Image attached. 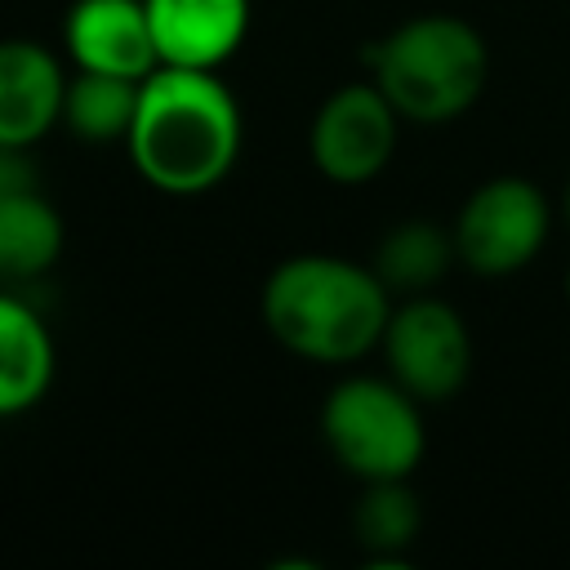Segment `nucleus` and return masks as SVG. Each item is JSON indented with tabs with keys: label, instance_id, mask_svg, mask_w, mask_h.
Returning a JSON list of instances; mask_svg holds the SVG:
<instances>
[{
	"label": "nucleus",
	"instance_id": "f257e3e1",
	"mask_svg": "<svg viewBox=\"0 0 570 570\" xmlns=\"http://www.w3.org/2000/svg\"><path fill=\"white\" fill-rule=\"evenodd\" d=\"M245 142L240 102L218 71L156 67L138 85L125 151L138 178L165 196L214 191Z\"/></svg>",
	"mask_w": 570,
	"mask_h": 570
},
{
	"label": "nucleus",
	"instance_id": "f03ea898",
	"mask_svg": "<svg viewBox=\"0 0 570 570\" xmlns=\"http://www.w3.org/2000/svg\"><path fill=\"white\" fill-rule=\"evenodd\" d=\"M392 294L370 263L338 254H294L263 281L267 334L312 365H356L383 338Z\"/></svg>",
	"mask_w": 570,
	"mask_h": 570
},
{
	"label": "nucleus",
	"instance_id": "7ed1b4c3",
	"mask_svg": "<svg viewBox=\"0 0 570 570\" xmlns=\"http://www.w3.org/2000/svg\"><path fill=\"white\" fill-rule=\"evenodd\" d=\"M370 80L410 125H445L476 107L490 80L481 31L454 13H419L370 49Z\"/></svg>",
	"mask_w": 570,
	"mask_h": 570
},
{
	"label": "nucleus",
	"instance_id": "20e7f679",
	"mask_svg": "<svg viewBox=\"0 0 570 570\" xmlns=\"http://www.w3.org/2000/svg\"><path fill=\"white\" fill-rule=\"evenodd\" d=\"M325 450L361 485L370 481H410L428 450L423 401H414L392 374H352L338 379L321 405Z\"/></svg>",
	"mask_w": 570,
	"mask_h": 570
},
{
	"label": "nucleus",
	"instance_id": "39448f33",
	"mask_svg": "<svg viewBox=\"0 0 570 570\" xmlns=\"http://www.w3.org/2000/svg\"><path fill=\"white\" fill-rule=\"evenodd\" d=\"M548 227H552V209L543 187L521 174H499L468 191V200L450 223V236L468 272L512 276L539 258Z\"/></svg>",
	"mask_w": 570,
	"mask_h": 570
},
{
	"label": "nucleus",
	"instance_id": "423d86ee",
	"mask_svg": "<svg viewBox=\"0 0 570 570\" xmlns=\"http://www.w3.org/2000/svg\"><path fill=\"white\" fill-rule=\"evenodd\" d=\"M379 352L387 361V374L423 405L450 401L472 374V334L459 307L445 303L436 289L392 303Z\"/></svg>",
	"mask_w": 570,
	"mask_h": 570
},
{
	"label": "nucleus",
	"instance_id": "0eeeda50",
	"mask_svg": "<svg viewBox=\"0 0 570 570\" xmlns=\"http://www.w3.org/2000/svg\"><path fill=\"white\" fill-rule=\"evenodd\" d=\"M401 125L405 120L396 116V107L383 98V89L374 80L334 89L316 107L312 129H307V151H312L316 174L334 187L374 183L396 151Z\"/></svg>",
	"mask_w": 570,
	"mask_h": 570
},
{
	"label": "nucleus",
	"instance_id": "6e6552de",
	"mask_svg": "<svg viewBox=\"0 0 570 570\" xmlns=\"http://www.w3.org/2000/svg\"><path fill=\"white\" fill-rule=\"evenodd\" d=\"M71 67L142 80L160 67L142 0H71L62 18Z\"/></svg>",
	"mask_w": 570,
	"mask_h": 570
},
{
	"label": "nucleus",
	"instance_id": "1a4fd4ad",
	"mask_svg": "<svg viewBox=\"0 0 570 570\" xmlns=\"http://www.w3.org/2000/svg\"><path fill=\"white\" fill-rule=\"evenodd\" d=\"M160 67L218 71L249 31V0H142Z\"/></svg>",
	"mask_w": 570,
	"mask_h": 570
},
{
	"label": "nucleus",
	"instance_id": "9d476101",
	"mask_svg": "<svg viewBox=\"0 0 570 570\" xmlns=\"http://www.w3.org/2000/svg\"><path fill=\"white\" fill-rule=\"evenodd\" d=\"M67 67L40 40H0V142L36 147L62 125Z\"/></svg>",
	"mask_w": 570,
	"mask_h": 570
},
{
	"label": "nucleus",
	"instance_id": "9b49d317",
	"mask_svg": "<svg viewBox=\"0 0 570 570\" xmlns=\"http://www.w3.org/2000/svg\"><path fill=\"white\" fill-rule=\"evenodd\" d=\"M53 334L45 316L0 285V419L36 410L53 387Z\"/></svg>",
	"mask_w": 570,
	"mask_h": 570
},
{
	"label": "nucleus",
	"instance_id": "f8f14e48",
	"mask_svg": "<svg viewBox=\"0 0 570 570\" xmlns=\"http://www.w3.org/2000/svg\"><path fill=\"white\" fill-rule=\"evenodd\" d=\"M62 254V218L36 191L0 200V285L40 281Z\"/></svg>",
	"mask_w": 570,
	"mask_h": 570
},
{
	"label": "nucleus",
	"instance_id": "ddd939ff",
	"mask_svg": "<svg viewBox=\"0 0 570 570\" xmlns=\"http://www.w3.org/2000/svg\"><path fill=\"white\" fill-rule=\"evenodd\" d=\"M450 263H459L454 236H450L445 227L428 223V218L396 223V227L379 240V249H374V258H370L374 276L387 285L392 298L432 294L436 281L450 272Z\"/></svg>",
	"mask_w": 570,
	"mask_h": 570
},
{
	"label": "nucleus",
	"instance_id": "4468645a",
	"mask_svg": "<svg viewBox=\"0 0 570 570\" xmlns=\"http://www.w3.org/2000/svg\"><path fill=\"white\" fill-rule=\"evenodd\" d=\"M138 85L129 76H107V71H67V94H62V129L80 142H125L134 107H138Z\"/></svg>",
	"mask_w": 570,
	"mask_h": 570
},
{
	"label": "nucleus",
	"instance_id": "2eb2a0df",
	"mask_svg": "<svg viewBox=\"0 0 570 570\" xmlns=\"http://www.w3.org/2000/svg\"><path fill=\"white\" fill-rule=\"evenodd\" d=\"M356 539L392 561L401 552H410L414 534H419V503H414V490L405 481H370L361 503H356Z\"/></svg>",
	"mask_w": 570,
	"mask_h": 570
},
{
	"label": "nucleus",
	"instance_id": "dca6fc26",
	"mask_svg": "<svg viewBox=\"0 0 570 570\" xmlns=\"http://www.w3.org/2000/svg\"><path fill=\"white\" fill-rule=\"evenodd\" d=\"M36 187H40V178H36L31 147L0 142V200L4 196H22V191H36Z\"/></svg>",
	"mask_w": 570,
	"mask_h": 570
},
{
	"label": "nucleus",
	"instance_id": "f3484780",
	"mask_svg": "<svg viewBox=\"0 0 570 570\" xmlns=\"http://www.w3.org/2000/svg\"><path fill=\"white\" fill-rule=\"evenodd\" d=\"M566 223H570V183H566Z\"/></svg>",
	"mask_w": 570,
	"mask_h": 570
},
{
	"label": "nucleus",
	"instance_id": "a211bd4d",
	"mask_svg": "<svg viewBox=\"0 0 570 570\" xmlns=\"http://www.w3.org/2000/svg\"><path fill=\"white\" fill-rule=\"evenodd\" d=\"M566 298H570V272H566Z\"/></svg>",
	"mask_w": 570,
	"mask_h": 570
}]
</instances>
